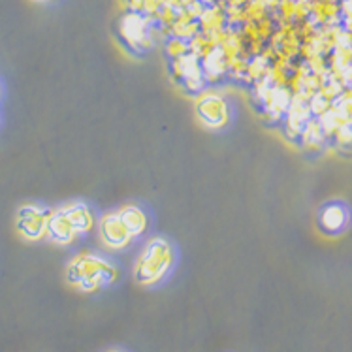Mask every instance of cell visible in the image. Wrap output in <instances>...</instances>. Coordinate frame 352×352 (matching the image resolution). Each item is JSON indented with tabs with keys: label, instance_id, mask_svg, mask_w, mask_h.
<instances>
[{
	"label": "cell",
	"instance_id": "1",
	"mask_svg": "<svg viewBox=\"0 0 352 352\" xmlns=\"http://www.w3.org/2000/svg\"><path fill=\"white\" fill-rule=\"evenodd\" d=\"M117 277L119 270L113 262L89 251L76 254L66 270L68 283L81 292H96L100 288L109 287L111 283H116Z\"/></svg>",
	"mask_w": 352,
	"mask_h": 352
},
{
	"label": "cell",
	"instance_id": "2",
	"mask_svg": "<svg viewBox=\"0 0 352 352\" xmlns=\"http://www.w3.org/2000/svg\"><path fill=\"white\" fill-rule=\"evenodd\" d=\"M173 247L162 236L147 239L134 264V277L140 285L153 287L164 280L173 267Z\"/></svg>",
	"mask_w": 352,
	"mask_h": 352
},
{
	"label": "cell",
	"instance_id": "3",
	"mask_svg": "<svg viewBox=\"0 0 352 352\" xmlns=\"http://www.w3.org/2000/svg\"><path fill=\"white\" fill-rule=\"evenodd\" d=\"M196 116L208 129H224L230 122L232 111L228 100L217 91H201L196 96Z\"/></svg>",
	"mask_w": 352,
	"mask_h": 352
},
{
	"label": "cell",
	"instance_id": "4",
	"mask_svg": "<svg viewBox=\"0 0 352 352\" xmlns=\"http://www.w3.org/2000/svg\"><path fill=\"white\" fill-rule=\"evenodd\" d=\"M151 25H155V17L140 14V12H126L119 23V34L130 50H151L155 45L153 38L149 36Z\"/></svg>",
	"mask_w": 352,
	"mask_h": 352
},
{
	"label": "cell",
	"instance_id": "5",
	"mask_svg": "<svg viewBox=\"0 0 352 352\" xmlns=\"http://www.w3.org/2000/svg\"><path fill=\"white\" fill-rule=\"evenodd\" d=\"M51 213L38 204H25L19 208L15 215V226L17 232L25 239H42L47 236V226H50Z\"/></svg>",
	"mask_w": 352,
	"mask_h": 352
},
{
	"label": "cell",
	"instance_id": "6",
	"mask_svg": "<svg viewBox=\"0 0 352 352\" xmlns=\"http://www.w3.org/2000/svg\"><path fill=\"white\" fill-rule=\"evenodd\" d=\"M98 232H100L102 243L109 251H122L134 239L117 211L116 213H106V215L102 217Z\"/></svg>",
	"mask_w": 352,
	"mask_h": 352
},
{
	"label": "cell",
	"instance_id": "7",
	"mask_svg": "<svg viewBox=\"0 0 352 352\" xmlns=\"http://www.w3.org/2000/svg\"><path fill=\"white\" fill-rule=\"evenodd\" d=\"M47 236H50L51 241H55L57 245H70L74 243L81 234H79L78 226L74 224L70 215H68L63 208H58L57 211H53L50 217Z\"/></svg>",
	"mask_w": 352,
	"mask_h": 352
},
{
	"label": "cell",
	"instance_id": "8",
	"mask_svg": "<svg viewBox=\"0 0 352 352\" xmlns=\"http://www.w3.org/2000/svg\"><path fill=\"white\" fill-rule=\"evenodd\" d=\"M117 213H119V217L122 219V223L129 228V232L132 234L134 239L140 236H144L145 232H147L149 221H147V215H145V211L142 208H138L134 204H126V206H122Z\"/></svg>",
	"mask_w": 352,
	"mask_h": 352
},
{
	"label": "cell",
	"instance_id": "9",
	"mask_svg": "<svg viewBox=\"0 0 352 352\" xmlns=\"http://www.w3.org/2000/svg\"><path fill=\"white\" fill-rule=\"evenodd\" d=\"M172 74L175 79H192V78H201L204 76V66L201 60L192 53H187L185 57L173 58L172 60Z\"/></svg>",
	"mask_w": 352,
	"mask_h": 352
},
{
	"label": "cell",
	"instance_id": "10",
	"mask_svg": "<svg viewBox=\"0 0 352 352\" xmlns=\"http://www.w3.org/2000/svg\"><path fill=\"white\" fill-rule=\"evenodd\" d=\"M201 66H204V78L208 83H217L224 74L228 72V60L224 57L221 47H215L211 51L208 57L201 60Z\"/></svg>",
	"mask_w": 352,
	"mask_h": 352
},
{
	"label": "cell",
	"instance_id": "11",
	"mask_svg": "<svg viewBox=\"0 0 352 352\" xmlns=\"http://www.w3.org/2000/svg\"><path fill=\"white\" fill-rule=\"evenodd\" d=\"M63 209L70 215L74 224L78 226L79 234H87V232H91L94 228L96 217H94V213L91 211L89 206L81 204V201H74V204H66V206H63Z\"/></svg>",
	"mask_w": 352,
	"mask_h": 352
},
{
	"label": "cell",
	"instance_id": "12",
	"mask_svg": "<svg viewBox=\"0 0 352 352\" xmlns=\"http://www.w3.org/2000/svg\"><path fill=\"white\" fill-rule=\"evenodd\" d=\"M198 23H200V30L204 34H211L215 30H223L224 27H228V23H226V8L221 6V4L208 6L206 12L201 14L200 19H198Z\"/></svg>",
	"mask_w": 352,
	"mask_h": 352
},
{
	"label": "cell",
	"instance_id": "13",
	"mask_svg": "<svg viewBox=\"0 0 352 352\" xmlns=\"http://www.w3.org/2000/svg\"><path fill=\"white\" fill-rule=\"evenodd\" d=\"M320 224H322L324 230L330 232V234L339 232L346 224L345 208H343V206H338V204L324 208L322 213H320Z\"/></svg>",
	"mask_w": 352,
	"mask_h": 352
},
{
	"label": "cell",
	"instance_id": "14",
	"mask_svg": "<svg viewBox=\"0 0 352 352\" xmlns=\"http://www.w3.org/2000/svg\"><path fill=\"white\" fill-rule=\"evenodd\" d=\"M270 70H272V63L267 60L262 53L260 55H252L249 58V65H247V72H245L243 81L247 83H254L258 79H264L270 76Z\"/></svg>",
	"mask_w": 352,
	"mask_h": 352
},
{
	"label": "cell",
	"instance_id": "15",
	"mask_svg": "<svg viewBox=\"0 0 352 352\" xmlns=\"http://www.w3.org/2000/svg\"><path fill=\"white\" fill-rule=\"evenodd\" d=\"M322 136H324V130L320 126V122L318 121H307L305 122V129L302 132V140H303V145L311 149V151H315L320 147V142H322Z\"/></svg>",
	"mask_w": 352,
	"mask_h": 352
},
{
	"label": "cell",
	"instance_id": "16",
	"mask_svg": "<svg viewBox=\"0 0 352 352\" xmlns=\"http://www.w3.org/2000/svg\"><path fill=\"white\" fill-rule=\"evenodd\" d=\"M188 50H190L192 55H196V57L200 58V60H204L211 51L215 50V43L211 42L209 36H206L204 32H200V34H196L192 40H188Z\"/></svg>",
	"mask_w": 352,
	"mask_h": 352
},
{
	"label": "cell",
	"instance_id": "17",
	"mask_svg": "<svg viewBox=\"0 0 352 352\" xmlns=\"http://www.w3.org/2000/svg\"><path fill=\"white\" fill-rule=\"evenodd\" d=\"M200 23L198 21H190V23H181L175 21L170 27V34L175 38H181V40H192L196 34H200Z\"/></svg>",
	"mask_w": 352,
	"mask_h": 352
},
{
	"label": "cell",
	"instance_id": "18",
	"mask_svg": "<svg viewBox=\"0 0 352 352\" xmlns=\"http://www.w3.org/2000/svg\"><path fill=\"white\" fill-rule=\"evenodd\" d=\"M243 8H245V15H247V21L258 23L260 19L270 17V15H267L270 10H267V6L264 4V0H249Z\"/></svg>",
	"mask_w": 352,
	"mask_h": 352
},
{
	"label": "cell",
	"instance_id": "19",
	"mask_svg": "<svg viewBox=\"0 0 352 352\" xmlns=\"http://www.w3.org/2000/svg\"><path fill=\"white\" fill-rule=\"evenodd\" d=\"M166 53L173 58H181L185 57L187 53H190L188 50V42L187 40H181V38H168V42H166Z\"/></svg>",
	"mask_w": 352,
	"mask_h": 352
},
{
	"label": "cell",
	"instance_id": "20",
	"mask_svg": "<svg viewBox=\"0 0 352 352\" xmlns=\"http://www.w3.org/2000/svg\"><path fill=\"white\" fill-rule=\"evenodd\" d=\"M175 19H177V10L172 6H162L155 14V23L158 27H164V29H170Z\"/></svg>",
	"mask_w": 352,
	"mask_h": 352
},
{
	"label": "cell",
	"instance_id": "21",
	"mask_svg": "<svg viewBox=\"0 0 352 352\" xmlns=\"http://www.w3.org/2000/svg\"><path fill=\"white\" fill-rule=\"evenodd\" d=\"M277 17H279V23L294 21L296 0H280L279 8H277Z\"/></svg>",
	"mask_w": 352,
	"mask_h": 352
},
{
	"label": "cell",
	"instance_id": "22",
	"mask_svg": "<svg viewBox=\"0 0 352 352\" xmlns=\"http://www.w3.org/2000/svg\"><path fill=\"white\" fill-rule=\"evenodd\" d=\"M245 21H247V15H245L243 6H226V23L230 27L243 25Z\"/></svg>",
	"mask_w": 352,
	"mask_h": 352
},
{
	"label": "cell",
	"instance_id": "23",
	"mask_svg": "<svg viewBox=\"0 0 352 352\" xmlns=\"http://www.w3.org/2000/svg\"><path fill=\"white\" fill-rule=\"evenodd\" d=\"M275 23L270 19V17H264V19H260L258 23H256V27H258V34L260 38L266 42V40H270L272 38V34L275 32Z\"/></svg>",
	"mask_w": 352,
	"mask_h": 352
},
{
	"label": "cell",
	"instance_id": "24",
	"mask_svg": "<svg viewBox=\"0 0 352 352\" xmlns=\"http://www.w3.org/2000/svg\"><path fill=\"white\" fill-rule=\"evenodd\" d=\"M206 78L201 76V78H192V79H185L183 81V85L187 89L188 93H195V94H200L204 91V87H206Z\"/></svg>",
	"mask_w": 352,
	"mask_h": 352
},
{
	"label": "cell",
	"instance_id": "25",
	"mask_svg": "<svg viewBox=\"0 0 352 352\" xmlns=\"http://www.w3.org/2000/svg\"><path fill=\"white\" fill-rule=\"evenodd\" d=\"M160 8H162V2H160V0H145L142 14L149 15V17H155V14H157Z\"/></svg>",
	"mask_w": 352,
	"mask_h": 352
},
{
	"label": "cell",
	"instance_id": "26",
	"mask_svg": "<svg viewBox=\"0 0 352 352\" xmlns=\"http://www.w3.org/2000/svg\"><path fill=\"white\" fill-rule=\"evenodd\" d=\"M206 4H204V2H200V0H196V2H192V4H190V6H187V10L188 12H190V14H192V17H195L196 21H198V19H200L201 17V14H204V12H206Z\"/></svg>",
	"mask_w": 352,
	"mask_h": 352
},
{
	"label": "cell",
	"instance_id": "27",
	"mask_svg": "<svg viewBox=\"0 0 352 352\" xmlns=\"http://www.w3.org/2000/svg\"><path fill=\"white\" fill-rule=\"evenodd\" d=\"M126 4H129L130 12H140L142 14L145 0H126Z\"/></svg>",
	"mask_w": 352,
	"mask_h": 352
},
{
	"label": "cell",
	"instance_id": "28",
	"mask_svg": "<svg viewBox=\"0 0 352 352\" xmlns=\"http://www.w3.org/2000/svg\"><path fill=\"white\" fill-rule=\"evenodd\" d=\"M341 12L345 17H352V0H341Z\"/></svg>",
	"mask_w": 352,
	"mask_h": 352
},
{
	"label": "cell",
	"instance_id": "29",
	"mask_svg": "<svg viewBox=\"0 0 352 352\" xmlns=\"http://www.w3.org/2000/svg\"><path fill=\"white\" fill-rule=\"evenodd\" d=\"M162 2V6H172L175 8V10H181V8H185L183 6V2L181 0H160Z\"/></svg>",
	"mask_w": 352,
	"mask_h": 352
},
{
	"label": "cell",
	"instance_id": "30",
	"mask_svg": "<svg viewBox=\"0 0 352 352\" xmlns=\"http://www.w3.org/2000/svg\"><path fill=\"white\" fill-rule=\"evenodd\" d=\"M280 0H264V4L267 6V10H275L277 12V8H279Z\"/></svg>",
	"mask_w": 352,
	"mask_h": 352
},
{
	"label": "cell",
	"instance_id": "31",
	"mask_svg": "<svg viewBox=\"0 0 352 352\" xmlns=\"http://www.w3.org/2000/svg\"><path fill=\"white\" fill-rule=\"evenodd\" d=\"M247 2H249V0H226L228 6H245Z\"/></svg>",
	"mask_w": 352,
	"mask_h": 352
},
{
	"label": "cell",
	"instance_id": "32",
	"mask_svg": "<svg viewBox=\"0 0 352 352\" xmlns=\"http://www.w3.org/2000/svg\"><path fill=\"white\" fill-rule=\"evenodd\" d=\"M200 2H204L206 6H215L219 0H200Z\"/></svg>",
	"mask_w": 352,
	"mask_h": 352
},
{
	"label": "cell",
	"instance_id": "33",
	"mask_svg": "<svg viewBox=\"0 0 352 352\" xmlns=\"http://www.w3.org/2000/svg\"><path fill=\"white\" fill-rule=\"evenodd\" d=\"M181 2H183V6L187 8V6H190L192 2H196V0H181Z\"/></svg>",
	"mask_w": 352,
	"mask_h": 352
},
{
	"label": "cell",
	"instance_id": "34",
	"mask_svg": "<svg viewBox=\"0 0 352 352\" xmlns=\"http://www.w3.org/2000/svg\"><path fill=\"white\" fill-rule=\"evenodd\" d=\"M38 2H51V0H38Z\"/></svg>",
	"mask_w": 352,
	"mask_h": 352
},
{
	"label": "cell",
	"instance_id": "35",
	"mask_svg": "<svg viewBox=\"0 0 352 352\" xmlns=\"http://www.w3.org/2000/svg\"><path fill=\"white\" fill-rule=\"evenodd\" d=\"M109 352H121V351H109Z\"/></svg>",
	"mask_w": 352,
	"mask_h": 352
}]
</instances>
